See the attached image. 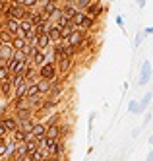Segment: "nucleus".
I'll return each mask as SVG.
<instances>
[{
	"instance_id": "obj_51",
	"label": "nucleus",
	"mask_w": 153,
	"mask_h": 161,
	"mask_svg": "<svg viewBox=\"0 0 153 161\" xmlns=\"http://www.w3.org/2000/svg\"><path fill=\"white\" fill-rule=\"evenodd\" d=\"M136 4H138L139 10H142V8H145V0H136Z\"/></svg>"
},
{
	"instance_id": "obj_21",
	"label": "nucleus",
	"mask_w": 153,
	"mask_h": 161,
	"mask_svg": "<svg viewBox=\"0 0 153 161\" xmlns=\"http://www.w3.org/2000/svg\"><path fill=\"white\" fill-rule=\"evenodd\" d=\"M14 49H12V45H2V47H0V56H2V60L4 62H8L10 58H14Z\"/></svg>"
},
{
	"instance_id": "obj_4",
	"label": "nucleus",
	"mask_w": 153,
	"mask_h": 161,
	"mask_svg": "<svg viewBox=\"0 0 153 161\" xmlns=\"http://www.w3.org/2000/svg\"><path fill=\"white\" fill-rule=\"evenodd\" d=\"M105 10H107V8L103 6V2H97V0H93V2H91V4L84 10V14H85V16H89V18L99 19V18L105 14Z\"/></svg>"
},
{
	"instance_id": "obj_18",
	"label": "nucleus",
	"mask_w": 153,
	"mask_h": 161,
	"mask_svg": "<svg viewBox=\"0 0 153 161\" xmlns=\"http://www.w3.org/2000/svg\"><path fill=\"white\" fill-rule=\"evenodd\" d=\"M52 47V41H51V37L46 35H37V49L39 51H46V49H51Z\"/></svg>"
},
{
	"instance_id": "obj_53",
	"label": "nucleus",
	"mask_w": 153,
	"mask_h": 161,
	"mask_svg": "<svg viewBox=\"0 0 153 161\" xmlns=\"http://www.w3.org/2000/svg\"><path fill=\"white\" fill-rule=\"evenodd\" d=\"M49 161H62V155H51Z\"/></svg>"
},
{
	"instance_id": "obj_25",
	"label": "nucleus",
	"mask_w": 153,
	"mask_h": 161,
	"mask_svg": "<svg viewBox=\"0 0 153 161\" xmlns=\"http://www.w3.org/2000/svg\"><path fill=\"white\" fill-rule=\"evenodd\" d=\"M46 126H52V124H60L62 122V113H51L49 117H46L45 120H43Z\"/></svg>"
},
{
	"instance_id": "obj_1",
	"label": "nucleus",
	"mask_w": 153,
	"mask_h": 161,
	"mask_svg": "<svg viewBox=\"0 0 153 161\" xmlns=\"http://www.w3.org/2000/svg\"><path fill=\"white\" fill-rule=\"evenodd\" d=\"M56 76H58L56 74V64L51 58H46V62L37 68V78H41V80H54Z\"/></svg>"
},
{
	"instance_id": "obj_30",
	"label": "nucleus",
	"mask_w": 153,
	"mask_h": 161,
	"mask_svg": "<svg viewBox=\"0 0 153 161\" xmlns=\"http://www.w3.org/2000/svg\"><path fill=\"white\" fill-rule=\"evenodd\" d=\"M35 95H39V87H37V80H33L31 84H27V93H25V99L29 97H35Z\"/></svg>"
},
{
	"instance_id": "obj_45",
	"label": "nucleus",
	"mask_w": 153,
	"mask_h": 161,
	"mask_svg": "<svg viewBox=\"0 0 153 161\" xmlns=\"http://www.w3.org/2000/svg\"><path fill=\"white\" fill-rule=\"evenodd\" d=\"M25 155H29L27 153V147H25V142L18 144V157H25Z\"/></svg>"
},
{
	"instance_id": "obj_50",
	"label": "nucleus",
	"mask_w": 153,
	"mask_h": 161,
	"mask_svg": "<svg viewBox=\"0 0 153 161\" xmlns=\"http://www.w3.org/2000/svg\"><path fill=\"white\" fill-rule=\"evenodd\" d=\"M151 122V113H145V117H144V124H142V128H144V126H147Z\"/></svg>"
},
{
	"instance_id": "obj_48",
	"label": "nucleus",
	"mask_w": 153,
	"mask_h": 161,
	"mask_svg": "<svg viewBox=\"0 0 153 161\" xmlns=\"http://www.w3.org/2000/svg\"><path fill=\"white\" fill-rule=\"evenodd\" d=\"M114 21H116V25H118L120 29H124V18H122L120 14H118V16H116V18H114Z\"/></svg>"
},
{
	"instance_id": "obj_2",
	"label": "nucleus",
	"mask_w": 153,
	"mask_h": 161,
	"mask_svg": "<svg viewBox=\"0 0 153 161\" xmlns=\"http://www.w3.org/2000/svg\"><path fill=\"white\" fill-rule=\"evenodd\" d=\"M23 14H25V8H23L21 4H8V8H6V12L2 14V18L4 19H18V21H21L23 19Z\"/></svg>"
},
{
	"instance_id": "obj_24",
	"label": "nucleus",
	"mask_w": 153,
	"mask_h": 161,
	"mask_svg": "<svg viewBox=\"0 0 153 161\" xmlns=\"http://www.w3.org/2000/svg\"><path fill=\"white\" fill-rule=\"evenodd\" d=\"M10 45H12V49H14V51H25L27 41H25V37H14Z\"/></svg>"
},
{
	"instance_id": "obj_22",
	"label": "nucleus",
	"mask_w": 153,
	"mask_h": 161,
	"mask_svg": "<svg viewBox=\"0 0 153 161\" xmlns=\"http://www.w3.org/2000/svg\"><path fill=\"white\" fill-rule=\"evenodd\" d=\"M72 124H70V122H60V140H68V138L70 136H72Z\"/></svg>"
},
{
	"instance_id": "obj_62",
	"label": "nucleus",
	"mask_w": 153,
	"mask_h": 161,
	"mask_svg": "<svg viewBox=\"0 0 153 161\" xmlns=\"http://www.w3.org/2000/svg\"><path fill=\"white\" fill-rule=\"evenodd\" d=\"M0 161H6V159H0Z\"/></svg>"
},
{
	"instance_id": "obj_11",
	"label": "nucleus",
	"mask_w": 153,
	"mask_h": 161,
	"mask_svg": "<svg viewBox=\"0 0 153 161\" xmlns=\"http://www.w3.org/2000/svg\"><path fill=\"white\" fill-rule=\"evenodd\" d=\"M97 24H99V19H95V18H89V16H85V18H84V21H81V25H79L78 29H81V31L89 33V31H93V29L97 27Z\"/></svg>"
},
{
	"instance_id": "obj_34",
	"label": "nucleus",
	"mask_w": 153,
	"mask_h": 161,
	"mask_svg": "<svg viewBox=\"0 0 153 161\" xmlns=\"http://www.w3.org/2000/svg\"><path fill=\"white\" fill-rule=\"evenodd\" d=\"M43 99H45L43 95H35V97H29V99H27V103H29V107L35 111V109H39V107H41Z\"/></svg>"
},
{
	"instance_id": "obj_56",
	"label": "nucleus",
	"mask_w": 153,
	"mask_h": 161,
	"mask_svg": "<svg viewBox=\"0 0 153 161\" xmlns=\"http://www.w3.org/2000/svg\"><path fill=\"white\" fill-rule=\"evenodd\" d=\"M2 29H4V18L0 16V31H2Z\"/></svg>"
},
{
	"instance_id": "obj_42",
	"label": "nucleus",
	"mask_w": 153,
	"mask_h": 161,
	"mask_svg": "<svg viewBox=\"0 0 153 161\" xmlns=\"http://www.w3.org/2000/svg\"><path fill=\"white\" fill-rule=\"evenodd\" d=\"M4 80H10V72H8L6 64L0 66V82H4Z\"/></svg>"
},
{
	"instance_id": "obj_13",
	"label": "nucleus",
	"mask_w": 153,
	"mask_h": 161,
	"mask_svg": "<svg viewBox=\"0 0 153 161\" xmlns=\"http://www.w3.org/2000/svg\"><path fill=\"white\" fill-rule=\"evenodd\" d=\"M31 134H33L35 140H37V138H41V136H45V134H46V124H45L43 120H35L33 128H31Z\"/></svg>"
},
{
	"instance_id": "obj_28",
	"label": "nucleus",
	"mask_w": 153,
	"mask_h": 161,
	"mask_svg": "<svg viewBox=\"0 0 153 161\" xmlns=\"http://www.w3.org/2000/svg\"><path fill=\"white\" fill-rule=\"evenodd\" d=\"M37 144H39V147H43V149H46V152H49V149L52 147V144H54V140H51L49 136H41V138H37Z\"/></svg>"
},
{
	"instance_id": "obj_6",
	"label": "nucleus",
	"mask_w": 153,
	"mask_h": 161,
	"mask_svg": "<svg viewBox=\"0 0 153 161\" xmlns=\"http://www.w3.org/2000/svg\"><path fill=\"white\" fill-rule=\"evenodd\" d=\"M25 66H27V64H25V60H18V58H10V60L6 62V68H8L10 76H14V74H21Z\"/></svg>"
},
{
	"instance_id": "obj_3",
	"label": "nucleus",
	"mask_w": 153,
	"mask_h": 161,
	"mask_svg": "<svg viewBox=\"0 0 153 161\" xmlns=\"http://www.w3.org/2000/svg\"><path fill=\"white\" fill-rule=\"evenodd\" d=\"M151 74H153V68H151V62L145 58L144 62H142V66H139V78H138V84L139 86H147V82L151 80Z\"/></svg>"
},
{
	"instance_id": "obj_29",
	"label": "nucleus",
	"mask_w": 153,
	"mask_h": 161,
	"mask_svg": "<svg viewBox=\"0 0 153 161\" xmlns=\"http://www.w3.org/2000/svg\"><path fill=\"white\" fill-rule=\"evenodd\" d=\"M25 134H27V132H23V130L18 128L16 132H12V134H10V140H12V142H16V144H23V142H25Z\"/></svg>"
},
{
	"instance_id": "obj_12",
	"label": "nucleus",
	"mask_w": 153,
	"mask_h": 161,
	"mask_svg": "<svg viewBox=\"0 0 153 161\" xmlns=\"http://www.w3.org/2000/svg\"><path fill=\"white\" fill-rule=\"evenodd\" d=\"M49 153H51V155H64V153H66V142L60 140V138H58V140H54L52 147L49 149Z\"/></svg>"
},
{
	"instance_id": "obj_14",
	"label": "nucleus",
	"mask_w": 153,
	"mask_h": 161,
	"mask_svg": "<svg viewBox=\"0 0 153 161\" xmlns=\"http://www.w3.org/2000/svg\"><path fill=\"white\" fill-rule=\"evenodd\" d=\"M12 93H14V87H12L10 80H4V82H0V97L12 99Z\"/></svg>"
},
{
	"instance_id": "obj_15",
	"label": "nucleus",
	"mask_w": 153,
	"mask_h": 161,
	"mask_svg": "<svg viewBox=\"0 0 153 161\" xmlns=\"http://www.w3.org/2000/svg\"><path fill=\"white\" fill-rule=\"evenodd\" d=\"M12 114L16 117V120H18V122H21V120H29V119H33V109H19V111H12Z\"/></svg>"
},
{
	"instance_id": "obj_10",
	"label": "nucleus",
	"mask_w": 153,
	"mask_h": 161,
	"mask_svg": "<svg viewBox=\"0 0 153 161\" xmlns=\"http://www.w3.org/2000/svg\"><path fill=\"white\" fill-rule=\"evenodd\" d=\"M151 101H153V93L147 91V93L142 97V101H138V114H144L147 111V107L151 105Z\"/></svg>"
},
{
	"instance_id": "obj_31",
	"label": "nucleus",
	"mask_w": 153,
	"mask_h": 161,
	"mask_svg": "<svg viewBox=\"0 0 153 161\" xmlns=\"http://www.w3.org/2000/svg\"><path fill=\"white\" fill-rule=\"evenodd\" d=\"M76 31V27L72 25V24H68V25H64V27H60V39L62 41H66L70 35H72V33Z\"/></svg>"
},
{
	"instance_id": "obj_59",
	"label": "nucleus",
	"mask_w": 153,
	"mask_h": 161,
	"mask_svg": "<svg viewBox=\"0 0 153 161\" xmlns=\"http://www.w3.org/2000/svg\"><path fill=\"white\" fill-rule=\"evenodd\" d=\"M4 140H6V138H0V142H4Z\"/></svg>"
},
{
	"instance_id": "obj_47",
	"label": "nucleus",
	"mask_w": 153,
	"mask_h": 161,
	"mask_svg": "<svg viewBox=\"0 0 153 161\" xmlns=\"http://www.w3.org/2000/svg\"><path fill=\"white\" fill-rule=\"evenodd\" d=\"M8 4H10V0H0V16H2V14L6 12V8H8Z\"/></svg>"
},
{
	"instance_id": "obj_60",
	"label": "nucleus",
	"mask_w": 153,
	"mask_h": 161,
	"mask_svg": "<svg viewBox=\"0 0 153 161\" xmlns=\"http://www.w3.org/2000/svg\"><path fill=\"white\" fill-rule=\"evenodd\" d=\"M107 161H114V159H107Z\"/></svg>"
},
{
	"instance_id": "obj_52",
	"label": "nucleus",
	"mask_w": 153,
	"mask_h": 161,
	"mask_svg": "<svg viewBox=\"0 0 153 161\" xmlns=\"http://www.w3.org/2000/svg\"><path fill=\"white\" fill-rule=\"evenodd\" d=\"M144 33H145V35H153V25L145 27V29H144Z\"/></svg>"
},
{
	"instance_id": "obj_37",
	"label": "nucleus",
	"mask_w": 153,
	"mask_h": 161,
	"mask_svg": "<svg viewBox=\"0 0 153 161\" xmlns=\"http://www.w3.org/2000/svg\"><path fill=\"white\" fill-rule=\"evenodd\" d=\"M18 124H19V130H23V132H31L33 124H35V119H29V120H21V122H18Z\"/></svg>"
},
{
	"instance_id": "obj_9",
	"label": "nucleus",
	"mask_w": 153,
	"mask_h": 161,
	"mask_svg": "<svg viewBox=\"0 0 153 161\" xmlns=\"http://www.w3.org/2000/svg\"><path fill=\"white\" fill-rule=\"evenodd\" d=\"M37 87H39V95L46 97L51 93V89H52V80H41L37 78Z\"/></svg>"
},
{
	"instance_id": "obj_44",
	"label": "nucleus",
	"mask_w": 153,
	"mask_h": 161,
	"mask_svg": "<svg viewBox=\"0 0 153 161\" xmlns=\"http://www.w3.org/2000/svg\"><path fill=\"white\" fill-rule=\"evenodd\" d=\"M128 113H132V114H138V101H136V99L128 101Z\"/></svg>"
},
{
	"instance_id": "obj_57",
	"label": "nucleus",
	"mask_w": 153,
	"mask_h": 161,
	"mask_svg": "<svg viewBox=\"0 0 153 161\" xmlns=\"http://www.w3.org/2000/svg\"><path fill=\"white\" fill-rule=\"evenodd\" d=\"M139 132H142V128H136V130H134V132H132V136H134V138H136V136H138V134H139Z\"/></svg>"
},
{
	"instance_id": "obj_26",
	"label": "nucleus",
	"mask_w": 153,
	"mask_h": 161,
	"mask_svg": "<svg viewBox=\"0 0 153 161\" xmlns=\"http://www.w3.org/2000/svg\"><path fill=\"white\" fill-rule=\"evenodd\" d=\"M46 136H49L51 140H58V138H60V124L46 126Z\"/></svg>"
},
{
	"instance_id": "obj_35",
	"label": "nucleus",
	"mask_w": 153,
	"mask_h": 161,
	"mask_svg": "<svg viewBox=\"0 0 153 161\" xmlns=\"http://www.w3.org/2000/svg\"><path fill=\"white\" fill-rule=\"evenodd\" d=\"M49 27H51V21L37 24V25H35V33H37V35H45V33H49Z\"/></svg>"
},
{
	"instance_id": "obj_19",
	"label": "nucleus",
	"mask_w": 153,
	"mask_h": 161,
	"mask_svg": "<svg viewBox=\"0 0 153 161\" xmlns=\"http://www.w3.org/2000/svg\"><path fill=\"white\" fill-rule=\"evenodd\" d=\"M4 29L10 31L12 35H18V31H19V21L18 19H4Z\"/></svg>"
},
{
	"instance_id": "obj_33",
	"label": "nucleus",
	"mask_w": 153,
	"mask_h": 161,
	"mask_svg": "<svg viewBox=\"0 0 153 161\" xmlns=\"http://www.w3.org/2000/svg\"><path fill=\"white\" fill-rule=\"evenodd\" d=\"M10 84H12V87H18V86H21V84H25L23 72H21V74H14V76H10Z\"/></svg>"
},
{
	"instance_id": "obj_55",
	"label": "nucleus",
	"mask_w": 153,
	"mask_h": 161,
	"mask_svg": "<svg viewBox=\"0 0 153 161\" xmlns=\"http://www.w3.org/2000/svg\"><path fill=\"white\" fill-rule=\"evenodd\" d=\"M10 2H12V4H21V6H23V2H25V0H10Z\"/></svg>"
},
{
	"instance_id": "obj_36",
	"label": "nucleus",
	"mask_w": 153,
	"mask_h": 161,
	"mask_svg": "<svg viewBox=\"0 0 153 161\" xmlns=\"http://www.w3.org/2000/svg\"><path fill=\"white\" fill-rule=\"evenodd\" d=\"M93 2V0H72V4L76 6V10H78V12H84V10L89 6Z\"/></svg>"
},
{
	"instance_id": "obj_32",
	"label": "nucleus",
	"mask_w": 153,
	"mask_h": 161,
	"mask_svg": "<svg viewBox=\"0 0 153 161\" xmlns=\"http://www.w3.org/2000/svg\"><path fill=\"white\" fill-rule=\"evenodd\" d=\"M84 18H85V14H84V12H76L72 18H70V24H72V25L78 29V27L81 25V21H84Z\"/></svg>"
},
{
	"instance_id": "obj_5",
	"label": "nucleus",
	"mask_w": 153,
	"mask_h": 161,
	"mask_svg": "<svg viewBox=\"0 0 153 161\" xmlns=\"http://www.w3.org/2000/svg\"><path fill=\"white\" fill-rule=\"evenodd\" d=\"M72 66H74V58H62L60 62H56V74L64 80L70 72H72Z\"/></svg>"
},
{
	"instance_id": "obj_40",
	"label": "nucleus",
	"mask_w": 153,
	"mask_h": 161,
	"mask_svg": "<svg viewBox=\"0 0 153 161\" xmlns=\"http://www.w3.org/2000/svg\"><path fill=\"white\" fill-rule=\"evenodd\" d=\"M144 39H145V33H144V29H142V31H138V33H136V37H134V47L138 49L139 45L144 43Z\"/></svg>"
},
{
	"instance_id": "obj_54",
	"label": "nucleus",
	"mask_w": 153,
	"mask_h": 161,
	"mask_svg": "<svg viewBox=\"0 0 153 161\" xmlns=\"http://www.w3.org/2000/svg\"><path fill=\"white\" fill-rule=\"evenodd\" d=\"M145 161H153V149H149V153H147V157H145Z\"/></svg>"
},
{
	"instance_id": "obj_23",
	"label": "nucleus",
	"mask_w": 153,
	"mask_h": 161,
	"mask_svg": "<svg viewBox=\"0 0 153 161\" xmlns=\"http://www.w3.org/2000/svg\"><path fill=\"white\" fill-rule=\"evenodd\" d=\"M45 62H46V53L37 49V53L33 54V66H35V68H39V66H43Z\"/></svg>"
},
{
	"instance_id": "obj_58",
	"label": "nucleus",
	"mask_w": 153,
	"mask_h": 161,
	"mask_svg": "<svg viewBox=\"0 0 153 161\" xmlns=\"http://www.w3.org/2000/svg\"><path fill=\"white\" fill-rule=\"evenodd\" d=\"M147 142H149V144H153V134L149 136V140H147Z\"/></svg>"
},
{
	"instance_id": "obj_20",
	"label": "nucleus",
	"mask_w": 153,
	"mask_h": 161,
	"mask_svg": "<svg viewBox=\"0 0 153 161\" xmlns=\"http://www.w3.org/2000/svg\"><path fill=\"white\" fill-rule=\"evenodd\" d=\"M46 35L51 37V41H52V45H56V43H60L62 39H60V27L58 25H54V24H51V27H49V33Z\"/></svg>"
},
{
	"instance_id": "obj_38",
	"label": "nucleus",
	"mask_w": 153,
	"mask_h": 161,
	"mask_svg": "<svg viewBox=\"0 0 153 161\" xmlns=\"http://www.w3.org/2000/svg\"><path fill=\"white\" fill-rule=\"evenodd\" d=\"M25 147H27V153L31 155V153H35V152L39 149V144H37V140H35V138H31V140L25 142Z\"/></svg>"
},
{
	"instance_id": "obj_16",
	"label": "nucleus",
	"mask_w": 153,
	"mask_h": 161,
	"mask_svg": "<svg viewBox=\"0 0 153 161\" xmlns=\"http://www.w3.org/2000/svg\"><path fill=\"white\" fill-rule=\"evenodd\" d=\"M25 93H27V82L21 84L18 87H14V93H12V99L10 101H19V99H25Z\"/></svg>"
},
{
	"instance_id": "obj_27",
	"label": "nucleus",
	"mask_w": 153,
	"mask_h": 161,
	"mask_svg": "<svg viewBox=\"0 0 153 161\" xmlns=\"http://www.w3.org/2000/svg\"><path fill=\"white\" fill-rule=\"evenodd\" d=\"M31 157H33V161H49V157H51V153L46 152V149H43V147H39L35 153H31Z\"/></svg>"
},
{
	"instance_id": "obj_43",
	"label": "nucleus",
	"mask_w": 153,
	"mask_h": 161,
	"mask_svg": "<svg viewBox=\"0 0 153 161\" xmlns=\"http://www.w3.org/2000/svg\"><path fill=\"white\" fill-rule=\"evenodd\" d=\"M39 6V0H25V2H23V8L25 10H35Z\"/></svg>"
},
{
	"instance_id": "obj_49",
	"label": "nucleus",
	"mask_w": 153,
	"mask_h": 161,
	"mask_svg": "<svg viewBox=\"0 0 153 161\" xmlns=\"http://www.w3.org/2000/svg\"><path fill=\"white\" fill-rule=\"evenodd\" d=\"M6 136H8V132H6V128H4L2 119H0V138H6Z\"/></svg>"
},
{
	"instance_id": "obj_17",
	"label": "nucleus",
	"mask_w": 153,
	"mask_h": 161,
	"mask_svg": "<svg viewBox=\"0 0 153 161\" xmlns=\"http://www.w3.org/2000/svg\"><path fill=\"white\" fill-rule=\"evenodd\" d=\"M23 78H25L27 84H31L33 80H37V68H35L33 64H27L25 68H23Z\"/></svg>"
},
{
	"instance_id": "obj_39",
	"label": "nucleus",
	"mask_w": 153,
	"mask_h": 161,
	"mask_svg": "<svg viewBox=\"0 0 153 161\" xmlns=\"http://www.w3.org/2000/svg\"><path fill=\"white\" fill-rule=\"evenodd\" d=\"M12 39H14V35H12L10 31H6V29L0 31V41H2V45H10V43H12Z\"/></svg>"
},
{
	"instance_id": "obj_46",
	"label": "nucleus",
	"mask_w": 153,
	"mask_h": 161,
	"mask_svg": "<svg viewBox=\"0 0 153 161\" xmlns=\"http://www.w3.org/2000/svg\"><path fill=\"white\" fill-rule=\"evenodd\" d=\"M6 153H8V140L0 142V159H4V157H6Z\"/></svg>"
},
{
	"instance_id": "obj_7",
	"label": "nucleus",
	"mask_w": 153,
	"mask_h": 161,
	"mask_svg": "<svg viewBox=\"0 0 153 161\" xmlns=\"http://www.w3.org/2000/svg\"><path fill=\"white\" fill-rule=\"evenodd\" d=\"M0 119H2V122H4V128H6L8 136L19 128V124H18V120H16L14 114H0Z\"/></svg>"
},
{
	"instance_id": "obj_61",
	"label": "nucleus",
	"mask_w": 153,
	"mask_h": 161,
	"mask_svg": "<svg viewBox=\"0 0 153 161\" xmlns=\"http://www.w3.org/2000/svg\"><path fill=\"white\" fill-rule=\"evenodd\" d=\"M0 47H2V41H0Z\"/></svg>"
},
{
	"instance_id": "obj_8",
	"label": "nucleus",
	"mask_w": 153,
	"mask_h": 161,
	"mask_svg": "<svg viewBox=\"0 0 153 161\" xmlns=\"http://www.w3.org/2000/svg\"><path fill=\"white\" fill-rule=\"evenodd\" d=\"M84 41H85V31L76 29V31H74L72 35H70V37L64 41V43H66V45H72V47H76V49H78V47H79V45L84 43Z\"/></svg>"
},
{
	"instance_id": "obj_41",
	"label": "nucleus",
	"mask_w": 153,
	"mask_h": 161,
	"mask_svg": "<svg viewBox=\"0 0 153 161\" xmlns=\"http://www.w3.org/2000/svg\"><path fill=\"white\" fill-rule=\"evenodd\" d=\"M95 119H97V113H91L87 119V136H91V132H93V120Z\"/></svg>"
}]
</instances>
